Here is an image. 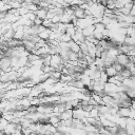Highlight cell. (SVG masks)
<instances>
[{
  "label": "cell",
  "mask_w": 135,
  "mask_h": 135,
  "mask_svg": "<svg viewBox=\"0 0 135 135\" xmlns=\"http://www.w3.org/2000/svg\"><path fill=\"white\" fill-rule=\"evenodd\" d=\"M74 7V15L76 18L78 19H81V18H85L86 15H85V9L82 8L81 6H76V5H72Z\"/></svg>",
  "instance_id": "6da1fadb"
},
{
  "label": "cell",
  "mask_w": 135,
  "mask_h": 135,
  "mask_svg": "<svg viewBox=\"0 0 135 135\" xmlns=\"http://www.w3.org/2000/svg\"><path fill=\"white\" fill-rule=\"evenodd\" d=\"M117 62H119L120 64H122L123 66H126V64L130 61V56L126 53H119L117 55Z\"/></svg>",
  "instance_id": "7a4b0ae2"
},
{
  "label": "cell",
  "mask_w": 135,
  "mask_h": 135,
  "mask_svg": "<svg viewBox=\"0 0 135 135\" xmlns=\"http://www.w3.org/2000/svg\"><path fill=\"white\" fill-rule=\"evenodd\" d=\"M118 86L119 85H117V84H115L113 82H109L108 81V82L104 83V91H105L107 94L112 93V92H118Z\"/></svg>",
  "instance_id": "3957f363"
},
{
  "label": "cell",
  "mask_w": 135,
  "mask_h": 135,
  "mask_svg": "<svg viewBox=\"0 0 135 135\" xmlns=\"http://www.w3.org/2000/svg\"><path fill=\"white\" fill-rule=\"evenodd\" d=\"M130 114H131V108H119L118 109V113L116 114V117H130Z\"/></svg>",
  "instance_id": "277c9868"
},
{
  "label": "cell",
  "mask_w": 135,
  "mask_h": 135,
  "mask_svg": "<svg viewBox=\"0 0 135 135\" xmlns=\"http://www.w3.org/2000/svg\"><path fill=\"white\" fill-rule=\"evenodd\" d=\"M93 91L96 93H101L102 91H104V82L100 81V80H95L94 86H93Z\"/></svg>",
  "instance_id": "5b68a950"
},
{
  "label": "cell",
  "mask_w": 135,
  "mask_h": 135,
  "mask_svg": "<svg viewBox=\"0 0 135 135\" xmlns=\"http://www.w3.org/2000/svg\"><path fill=\"white\" fill-rule=\"evenodd\" d=\"M60 118L62 120H66V119H72L73 118V109H66L63 112L60 113Z\"/></svg>",
  "instance_id": "8992f818"
},
{
  "label": "cell",
  "mask_w": 135,
  "mask_h": 135,
  "mask_svg": "<svg viewBox=\"0 0 135 135\" xmlns=\"http://www.w3.org/2000/svg\"><path fill=\"white\" fill-rule=\"evenodd\" d=\"M47 8H44V7H39L35 13H36V16L41 18V19H46V16H47Z\"/></svg>",
  "instance_id": "52a82bcc"
},
{
  "label": "cell",
  "mask_w": 135,
  "mask_h": 135,
  "mask_svg": "<svg viewBox=\"0 0 135 135\" xmlns=\"http://www.w3.org/2000/svg\"><path fill=\"white\" fill-rule=\"evenodd\" d=\"M69 46H70V50H71V51H74V52H76V53H79V52L81 51L80 44H79L78 42L74 41V40H71V41L69 42Z\"/></svg>",
  "instance_id": "ba28073f"
},
{
  "label": "cell",
  "mask_w": 135,
  "mask_h": 135,
  "mask_svg": "<svg viewBox=\"0 0 135 135\" xmlns=\"http://www.w3.org/2000/svg\"><path fill=\"white\" fill-rule=\"evenodd\" d=\"M94 31H95V24H91V25L84 27V28L82 30V33H83V35L86 37V36H91V35H93Z\"/></svg>",
  "instance_id": "9c48e42d"
},
{
  "label": "cell",
  "mask_w": 135,
  "mask_h": 135,
  "mask_svg": "<svg viewBox=\"0 0 135 135\" xmlns=\"http://www.w3.org/2000/svg\"><path fill=\"white\" fill-rule=\"evenodd\" d=\"M104 72L108 74V76L109 77H113V76H115L118 72H117V70L113 66V65H109V66H105V69H104Z\"/></svg>",
  "instance_id": "30bf717a"
},
{
  "label": "cell",
  "mask_w": 135,
  "mask_h": 135,
  "mask_svg": "<svg viewBox=\"0 0 135 135\" xmlns=\"http://www.w3.org/2000/svg\"><path fill=\"white\" fill-rule=\"evenodd\" d=\"M51 33H52V31H51L49 27H46L44 31H42V32H41V33H39L38 35H39V37H40L41 39L49 40V39H50V35H51Z\"/></svg>",
  "instance_id": "8fae6325"
},
{
  "label": "cell",
  "mask_w": 135,
  "mask_h": 135,
  "mask_svg": "<svg viewBox=\"0 0 135 135\" xmlns=\"http://www.w3.org/2000/svg\"><path fill=\"white\" fill-rule=\"evenodd\" d=\"M119 73H120V75H121L123 78H130V77L132 76L131 70H130V69H128V68H126V66H124V68H123Z\"/></svg>",
  "instance_id": "7c38bea8"
},
{
  "label": "cell",
  "mask_w": 135,
  "mask_h": 135,
  "mask_svg": "<svg viewBox=\"0 0 135 135\" xmlns=\"http://www.w3.org/2000/svg\"><path fill=\"white\" fill-rule=\"evenodd\" d=\"M72 79H74L72 75L62 74V75H61V77H60V82H61V83H64V84H66V83H68V82H70Z\"/></svg>",
  "instance_id": "4fadbf2b"
},
{
  "label": "cell",
  "mask_w": 135,
  "mask_h": 135,
  "mask_svg": "<svg viewBox=\"0 0 135 135\" xmlns=\"http://www.w3.org/2000/svg\"><path fill=\"white\" fill-rule=\"evenodd\" d=\"M14 34H15V31H14L13 28H9L7 32H5V33L3 34V36H4L5 40L7 41V40H9V39L14 38Z\"/></svg>",
  "instance_id": "5bb4252c"
},
{
  "label": "cell",
  "mask_w": 135,
  "mask_h": 135,
  "mask_svg": "<svg viewBox=\"0 0 135 135\" xmlns=\"http://www.w3.org/2000/svg\"><path fill=\"white\" fill-rule=\"evenodd\" d=\"M71 40H73V38H72V36L69 35L68 33L62 34V35L60 36V38H59V41H64V42H70Z\"/></svg>",
  "instance_id": "9a60e30c"
},
{
  "label": "cell",
  "mask_w": 135,
  "mask_h": 135,
  "mask_svg": "<svg viewBox=\"0 0 135 135\" xmlns=\"http://www.w3.org/2000/svg\"><path fill=\"white\" fill-rule=\"evenodd\" d=\"M9 123V121L6 119V118H4V117H2L1 118V120H0V131H3L6 127H7V124Z\"/></svg>",
  "instance_id": "2e32d148"
},
{
  "label": "cell",
  "mask_w": 135,
  "mask_h": 135,
  "mask_svg": "<svg viewBox=\"0 0 135 135\" xmlns=\"http://www.w3.org/2000/svg\"><path fill=\"white\" fill-rule=\"evenodd\" d=\"M22 17H24V18H26V19H28V20H32V21H34L35 19H36V13L35 12H28L27 14H25L24 16H22Z\"/></svg>",
  "instance_id": "e0dca14e"
},
{
  "label": "cell",
  "mask_w": 135,
  "mask_h": 135,
  "mask_svg": "<svg viewBox=\"0 0 135 135\" xmlns=\"http://www.w3.org/2000/svg\"><path fill=\"white\" fill-rule=\"evenodd\" d=\"M105 28H107V25L103 22H97V23H95V30L100 31V32H103Z\"/></svg>",
  "instance_id": "ac0fdd59"
},
{
  "label": "cell",
  "mask_w": 135,
  "mask_h": 135,
  "mask_svg": "<svg viewBox=\"0 0 135 135\" xmlns=\"http://www.w3.org/2000/svg\"><path fill=\"white\" fill-rule=\"evenodd\" d=\"M78 59H79L78 53H76L74 51H70L69 52V60H78Z\"/></svg>",
  "instance_id": "d6986e66"
},
{
  "label": "cell",
  "mask_w": 135,
  "mask_h": 135,
  "mask_svg": "<svg viewBox=\"0 0 135 135\" xmlns=\"http://www.w3.org/2000/svg\"><path fill=\"white\" fill-rule=\"evenodd\" d=\"M28 12H30V9L27 8V6H22V7L18 8V14H19L20 16H24V15L27 14Z\"/></svg>",
  "instance_id": "ffe728a7"
},
{
  "label": "cell",
  "mask_w": 135,
  "mask_h": 135,
  "mask_svg": "<svg viewBox=\"0 0 135 135\" xmlns=\"http://www.w3.org/2000/svg\"><path fill=\"white\" fill-rule=\"evenodd\" d=\"M93 36H94V37H95L97 40H101V39H103V34H102V32L97 31V30H95V31H94Z\"/></svg>",
  "instance_id": "44dd1931"
},
{
  "label": "cell",
  "mask_w": 135,
  "mask_h": 135,
  "mask_svg": "<svg viewBox=\"0 0 135 135\" xmlns=\"http://www.w3.org/2000/svg\"><path fill=\"white\" fill-rule=\"evenodd\" d=\"M27 8H28L31 12H36V11L39 8V5L36 4V3H31V4L27 5Z\"/></svg>",
  "instance_id": "7402d4cb"
},
{
  "label": "cell",
  "mask_w": 135,
  "mask_h": 135,
  "mask_svg": "<svg viewBox=\"0 0 135 135\" xmlns=\"http://www.w3.org/2000/svg\"><path fill=\"white\" fill-rule=\"evenodd\" d=\"M108 80H109V76H108V74L104 72V71H102L101 72V77H100V81H102V82H108Z\"/></svg>",
  "instance_id": "603a6c76"
},
{
  "label": "cell",
  "mask_w": 135,
  "mask_h": 135,
  "mask_svg": "<svg viewBox=\"0 0 135 135\" xmlns=\"http://www.w3.org/2000/svg\"><path fill=\"white\" fill-rule=\"evenodd\" d=\"M51 20H52L53 23H59L60 20H61V15H55Z\"/></svg>",
  "instance_id": "cb8c5ba5"
},
{
  "label": "cell",
  "mask_w": 135,
  "mask_h": 135,
  "mask_svg": "<svg viewBox=\"0 0 135 135\" xmlns=\"http://www.w3.org/2000/svg\"><path fill=\"white\" fill-rule=\"evenodd\" d=\"M42 24H43V25H44L45 27H50V25L52 24V20H51V19H47V18H46V19H44V20H43Z\"/></svg>",
  "instance_id": "d4e9b609"
},
{
  "label": "cell",
  "mask_w": 135,
  "mask_h": 135,
  "mask_svg": "<svg viewBox=\"0 0 135 135\" xmlns=\"http://www.w3.org/2000/svg\"><path fill=\"white\" fill-rule=\"evenodd\" d=\"M42 22H43V19H41V18H39V17H36V19L34 20V24H37V25L42 24Z\"/></svg>",
  "instance_id": "484cf974"
},
{
  "label": "cell",
  "mask_w": 135,
  "mask_h": 135,
  "mask_svg": "<svg viewBox=\"0 0 135 135\" xmlns=\"http://www.w3.org/2000/svg\"><path fill=\"white\" fill-rule=\"evenodd\" d=\"M131 15L135 16V4H134V5H133V7L131 8Z\"/></svg>",
  "instance_id": "4316f807"
},
{
  "label": "cell",
  "mask_w": 135,
  "mask_h": 135,
  "mask_svg": "<svg viewBox=\"0 0 135 135\" xmlns=\"http://www.w3.org/2000/svg\"><path fill=\"white\" fill-rule=\"evenodd\" d=\"M131 70V73H132V76H134L135 77V65L132 68V69H130Z\"/></svg>",
  "instance_id": "83f0119b"
},
{
  "label": "cell",
  "mask_w": 135,
  "mask_h": 135,
  "mask_svg": "<svg viewBox=\"0 0 135 135\" xmlns=\"http://www.w3.org/2000/svg\"><path fill=\"white\" fill-rule=\"evenodd\" d=\"M66 3H69V4H72V2H73V0H64Z\"/></svg>",
  "instance_id": "f1b7e54d"
},
{
  "label": "cell",
  "mask_w": 135,
  "mask_h": 135,
  "mask_svg": "<svg viewBox=\"0 0 135 135\" xmlns=\"http://www.w3.org/2000/svg\"><path fill=\"white\" fill-rule=\"evenodd\" d=\"M133 3H134V4H135V0H134V1H133Z\"/></svg>",
  "instance_id": "f546056e"
}]
</instances>
